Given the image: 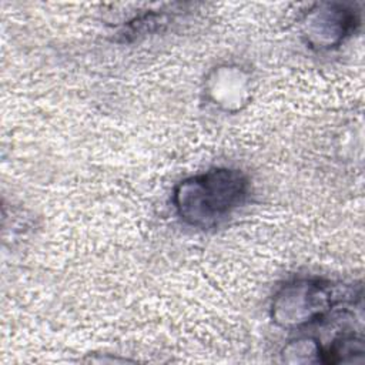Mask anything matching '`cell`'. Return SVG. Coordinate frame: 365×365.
I'll list each match as a JSON object with an SVG mask.
<instances>
[{
  "label": "cell",
  "instance_id": "1",
  "mask_svg": "<svg viewBox=\"0 0 365 365\" xmlns=\"http://www.w3.org/2000/svg\"><path fill=\"white\" fill-rule=\"evenodd\" d=\"M248 194L250 181L241 170L215 167L180 181L173 192V204L187 225L205 230L232 214Z\"/></svg>",
  "mask_w": 365,
  "mask_h": 365
},
{
  "label": "cell",
  "instance_id": "2",
  "mask_svg": "<svg viewBox=\"0 0 365 365\" xmlns=\"http://www.w3.org/2000/svg\"><path fill=\"white\" fill-rule=\"evenodd\" d=\"M355 302L352 292L321 278H295L272 297L271 318L282 328H302L325 319L341 305Z\"/></svg>",
  "mask_w": 365,
  "mask_h": 365
},
{
  "label": "cell",
  "instance_id": "3",
  "mask_svg": "<svg viewBox=\"0 0 365 365\" xmlns=\"http://www.w3.org/2000/svg\"><path fill=\"white\" fill-rule=\"evenodd\" d=\"M359 11L339 3H321L302 21V36L309 47L329 50L345 41L359 26Z\"/></svg>",
  "mask_w": 365,
  "mask_h": 365
}]
</instances>
